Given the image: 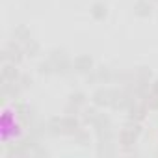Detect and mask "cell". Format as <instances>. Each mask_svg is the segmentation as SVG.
Here are the masks:
<instances>
[{
	"label": "cell",
	"mask_w": 158,
	"mask_h": 158,
	"mask_svg": "<svg viewBox=\"0 0 158 158\" xmlns=\"http://www.w3.org/2000/svg\"><path fill=\"white\" fill-rule=\"evenodd\" d=\"M17 82H19V86L24 89V88H28V86L32 84V78H30V76H26V74H21V78H19Z\"/></svg>",
	"instance_id": "obj_22"
},
{
	"label": "cell",
	"mask_w": 158,
	"mask_h": 158,
	"mask_svg": "<svg viewBox=\"0 0 158 158\" xmlns=\"http://www.w3.org/2000/svg\"><path fill=\"white\" fill-rule=\"evenodd\" d=\"M74 138H76V141L80 143V145H86V143L89 141V136H88L86 132H80V130H78V132L74 134Z\"/></svg>",
	"instance_id": "obj_21"
},
{
	"label": "cell",
	"mask_w": 158,
	"mask_h": 158,
	"mask_svg": "<svg viewBox=\"0 0 158 158\" xmlns=\"http://www.w3.org/2000/svg\"><path fill=\"white\" fill-rule=\"evenodd\" d=\"M143 117H145V110H143L141 106L132 104V106L128 108V121H136V123H139V121H143Z\"/></svg>",
	"instance_id": "obj_13"
},
{
	"label": "cell",
	"mask_w": 158,
	"mask_h": 158,
	"mask_svg": "<svg viewBox=\"0 0 158 158\" xmlns=\"http://www.w3.org/2000/svg\"><path fill=\"white\" fill-rule=\"evenodd\" d=\"M95 73H97V80H99L101 84H110L114 78H115V73H114L110 67H106V65H101Z\"/></svg>",
	"instance_id": "obj_6"
},
{
	"label": "cell",
	"mask_w": 158,
	"mask_h": 158,
	"mask_svg": "<svg viewBox=\"0 0 158 158\" xmlns=\"http://www.w3.org/2000/svg\"><path fill=\"white\" fill-rule=\"evenodd\" d=\"M2 60L4 61H10V63H21L23 61V50L19 48L17 43H10L6 50H2Z\"/></svg>",
	"instance_id": "obj_2"
},
{
	"label": "cell",
	"mask_w": 158,
	"mask_h": 158,
	"mask_svg": "<svg viewBox=\"0 0 158 158\" xmlns=\"http://www.w3.org/2000/svg\"><path fill=\"white\" fill-rule=\"evenodd\" d=\"M89 13H91V17H93L95 21H104L106 15H108V8H106L104 2H95V4L91 6Z\"/></svg>",
	"instance_id": "obj_8"
},
{
	"label": "cell",
	"mask_w": 158,
	"mask_h": 158,
	"mask_svg": "<svg viewBox=\"0 0 158 158\" xmlns=\"http://www.w3.org/2000/svg\"><path fill=\"white\" fill-rule=\"evenodd\" d=\"M134 15L139 19H147L152 15V6H151L149 0H138L134 4Z\"/></svg>",
	"instance_id": "obj_4"
},
{
	"label": "cell",
	"mask_w": 158,
	"mask_h": 158,
	"mask_svg": "<svg viewBox=\"0 0 158 158\" xmlns=\"http://www.w3.org/2000/svg\"><path fill=\"white\" fill-rule=\"evenodd\" d=\"M152 93H158V78L152 82Z\"/></svg>",
	"instance_id": "obj_23"
},
{
	"label": "cell",
	"mask_w": 158,
	"mask_h": 158,
	"mask_svg": "<svg viewBox=\"0 0 158 158\" xmlns=\"http://www.w3.org/2000/svg\"><path fill=\"white\" fill-rule=\"evenodd\" d=\"M97 115H99V112L95 110V108H86L84 110V121L86 123H95V119H97Z\"/></svg>",
	"instance_id": "obj_19"
},
{
	"label": "cell",
	"mask_w": 158,
	"mask_h": 158,
	"mask_svg": "<svg viewBox=\"0 0 158 158\" xmlns=\"http://www.w3.org/2000/svg\"><path fill=\"white\" fill-rule=\"evenodd\" d=\"M37 71H39V74H45V76H48V74L56 73V69H54V63H52L50 60H47V61H41V63H39V67H37Z\"/></svg>",
	"instance_id": "obj_17"
},
{
	"label": "cell",
	"mask_w": 158,
	"mask_h": 158,
	"mask_svg": "<svg viewBox=\"0 0 158 158\" xmlns=\"http://www.w3.org/2000/svg\"><path fill=\"white\" fill-rule=\"evenodd\" d=\"M86 93H82V91H74V93H71V97H69V101H71V104H74V106H82V104H86Z\"/></svg>",
	"instance_id": "obj_18"
},
{
	"label": "cell",
	"mask_w": 158,
	"mask_h": 158,
	"mask_svg": "<svg viewBox=\"0 0 158 158\" xmlns=\"http://www.w3.org/2000/svg\"><path fill=\"white\" fill-rule=\"evenodd\" d=\"M73 69L76 73H89L93 69V58L89 54H80V56H76L73 60Z\"/></svg>",
	"instance_id": "obj_1"
},
{
	"label": "cell",
	"mask_w": 158,
	"mask_h": 158,
	"mask_svg": "<svg viewBox=\"0 0 158 158\" xmlns=\"http://www.w3.org/2000/svg\"><path fill=\"white\" fill-rule=\"evenodd\" d=\"M19 78H21V74H19V71H17L15 63H6V65L2 67V80H8V82H17Z\"/></svg>",
	"instance_id": "obj_5"
},
{
	"label": "cell",
	"mask_w": 158,
	"mask_h": 158,
	"mask_svg": "<svg viewBox=\"0 0 158 158\" xmlns=\"http://www.w3.org/2000/svg\"><path fill=\"white\" fill-rule=\"evenodd\" d=\"M151 76H152V71H151L149 67H145V65H141V67H138V69L134 71V80H136V82L149 84Z\"/></svg>",
	"instance_id": "obj_9"
},
{
	"label": "cell",
	"mask_w": 158,
	"mask_h": 158,
	"mask_svg": "<svg viewBox=\"0 0 158 158\" xmlns=\"http://www.w3.org/2000/svg\"><path fill=\"white\" fill-rule=\"evenodd\" d=\"M63 132L65 134H73V136L78 132V119H76V115L67 114L63 117Z\"/></svg>",
	"instance_id": "obj_7"
},
{
	"label": "cell",
	"mask_w": 158,
	"mask_h": 158,
	"mask_svg": "<svg viewBox=\"0 0 158 158\" xmlns=\"http://www.w3.org/2000/svg\"><path fill=\"white\" fill-rule=\"evenodd\" d=\"M93 102H95V106H110V102H112V89H108V88H99L95 93H93Z\"/></svg>",
	"instance_id": "obj_3"
},
{
	"label": "cell",
	"mask_w": 158,
	"mask_h": 158,
	"mask_svg": "<svg viewBox=\"0 0 158 158\" xmlns=\"http://www.w3.org/2000/svg\"><path fill=\"white\" fill-rule=\"evenodd\" d=\"M93 127H95L97 130L112 127V123H110V117H108L106 114H99V115H97V119H95V123H93Z\"/></svg>",
	"instance_id": "obj_15"
},
{
	"label": "cell",
	"mask_w": 158,
	"mask_h": 158,
	"mask_svg": "<svg viewBox=\"0 0 158 158\" xmlns=\"http://www.w3.org/2000/svg\"><path fill=\"white\" fill-rule=\"evenodd\" d=\"M67 58V52L63 50V48H52L50 50V54H48V60L56 65L58 61H61V60H65Z\"/></svg>",
	"instance_id": "obj_14"
},
{
	"label": "cell",
	"mask_w": 158,
	"mask_h": 158,
	"mask_svg": "<svg viewBox=\"0 0 158 158\" xmlns=\"http://www.w3.org/2000/svg\"><path fill=\"white\" fill-rule=\"evenodd\" d=\"M13 37H15V41L28 43V41H30V30H28L24 24H19V26L13 30Z\"/></svg>",
	"instance_id": "obj_12"
},
{
	"label": "cell",
	"mask_w": 158,
	"mask_h": 158,
	"mask_svg": "<svg viewBox=\"0 0 158 158\" xmlns=\"http://www.w3.org/2000/svg\"><path fill=\"white\" fill-rule=\"evenodd\" d=\"M47 132H50V134H60V132H63V117H61V119H60L58 115L50 117V119L47 121Z\"/></svg>",
	"instance_id": "obj_11"
},
{
	"label": "cell",
	"mask_w": 158,
	"mask_h": 158,
	"mask_svg": "<svg viewBox=\"0 0 158 158\" xmlns=\"http://www.w3.org/2000/svg\"><path fill=\"white\" fill-rule=\"evenodd\" d=\"M136 139H138V134H136L134 130H130L128 127H127V128H123V130H121V134H119V141H121L125 147L134 145V143H136Z\"/></svg>",
	"instance_id": "obj_10"
},
{
	"label": "cell",
	"mask_w": 158,
	"mask_h": 158,
	"mask_svg": "<svg viewBox=\"0 0 158 158\" xmlns=\"http://www.w3.org/2000/svg\"><path fill=\"white\" fill-rule=\"evenodd\" d=\"M145 99H147V106H149V108H154V110L158 108V93H152V95H147Z\"/></svg>",
	"instance_id": "obj_20"
},
{
	"label": "cell",
	"mask_w": 158,
	"mask_h": 158,
	"mask_svg": "<svg viewBox=\"0 0 158 158\" xmlns=\"http://www.w3.org/2000/svg\"><path fill=\"white\" fill-rule=\"evenodd\" d=\"M39 50H41V47H39V43H37V41L30 39L28 43H24V52H26L28 56H37V54H39Z\"/></svg>",
	"instance_id": "obj_16"
}]
</instances>
